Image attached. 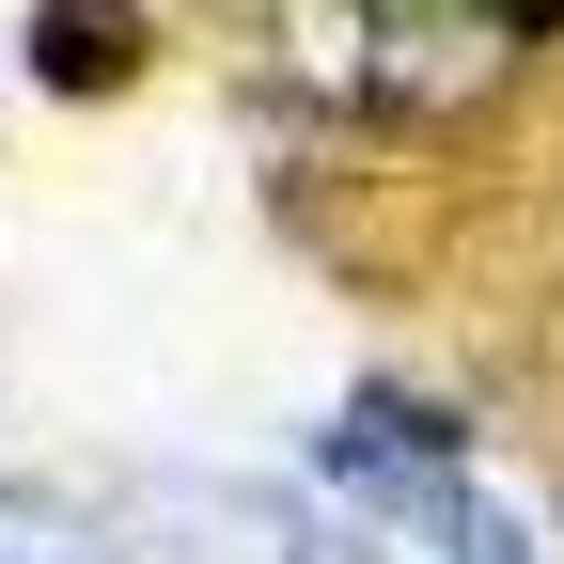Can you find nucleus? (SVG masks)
Listing matches in <instances>:
<instances>
[{
	"label": "nucleus",
	"instance_id": "1",
	"mask_svg": "<svg viewBox=\"0 0 564 564\" xmlns=\"http://www.w3.org/2000/svg\"><path fill=\"white\" fill-rule=\"evenodd\" d=\"M282 79L314 110H361V126H455L518 79V17L502 0H282Z\"/></svg>",
	"mask_w": 564,
	"mask_h": 564
},
{
	"label": "nucleus",
	"instance_id": "2",
	"mask_svg": "<svg viewBox=\"0 0 564 564\" xmlns=\"http://www.w3.org/2000/svg\"><path fill=\"white\" fill-rule=\"evenodd\" d=\"M126 47H141V17H126V0H47V79H63V95L126 79Z\"/></svg>",
	"mask_w": 564,
	"mask_h": 564
}]
</instances>
